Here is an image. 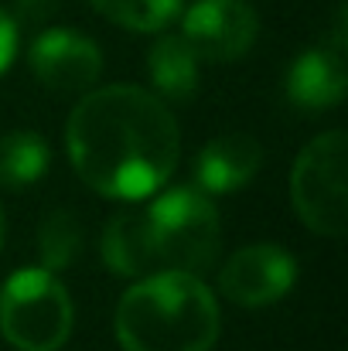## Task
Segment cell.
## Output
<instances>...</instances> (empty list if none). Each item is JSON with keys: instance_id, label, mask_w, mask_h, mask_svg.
<instances>
[{"instance_id": "4", "label": "cell", "mask_w": 348, "mask_h": 351, "mask_svg": "<svg viewBox=\"0 0 348 351\" xmlns=\"http://www.w3.org/2000/svg\"><path fill=\"white\" fill-rule=\"evenodd\" d=\"M76 324L62 280L41 266L17 269L0 287V335L17 351H58Z\"/></svg>"}, {"instance_id": "3", "label": "cell", "mask_w": 348, "mask_h": 351, "mask_svg": "<svg viewBox=\"0 0 348 351\" xmlns=\"http://www.w3.org/2000/svg\"><path fill=\"white\" fill-rule=\"evenodd\" d=\"M143 222H147L150 256L157 273L174 269V273L202 276L205 269L216 266L222 245V226L212 195H205L202 188L185 184L157 195L143 208Z\"/></svg>"}, {"instance_id": "10", "label": "cell", "mask_w": 348, "mask_h": 351, "mask_svg": "<svg viewBox=\"0 0 348 351\" xmlns=\"http://www.w3.org/2000/svg\"><path fill=\"white\" fill-rule=\"evenodd\" d=\"M348 72H345V51L328 48H308L301 51L283 79V93L297 110H332L345 99Z\"/></svg>"}, {"instance_id": "1", "label": "cell", "mask_w": 348, "mask_h": 351, "mask_svg": "<svg viewBox=\"0 0 348 351\" xmlns=\"http://www.w3.org/2000/svg\"><path fill=\"white\" fill-rule=\"evenodd\" d=\"M72 171L96 195L140 202L157 195L181 157L174 113L140 86L93 89L65 123Z\"/></svg>"}, {"instance_id": "17", "label": "cell", "mask_w": 348, "mask_h": 351, "mask_svg": "<svg viewBox=\"0 0 348 351\" xmlns=\"http://www.w3.org/2000/svg\"><path fill=\"white\" fill-rule=\"evenodd\" d=\"M58 10V0H17V21L21 24H41Z\"/></svg>"}, {"instance_id": "8", "label": "cell", "mask_w": 348, "mask_h": 351, "mask_svg": "<svg viewBox=\"0 0 348 351\" xmlns=\"http://www.w3.org/2000/svg\"><path fill=\"white\" fill-rule=\"evenodd\" d=\"M27 62L34 79L51 93H86L103 72V55L96 41L69 27L41 31L27 51Z\"/></svg>"}, {"instance_id": "13", "label": "cell", "mask_w": 348, "mask_h": 351, "mask_svg": "<svg viewBox=\"0 0 348 351\" xmlns=\"http://www.w3.org/2000/svg\"><path fill=\"white\" fill-rule=\"evenodd\" d=\"M51 164V150L34 130H10L0 136V188H31Z\"/></svg>"}, {"instance_id": "6", "label": "cell", "mask_w": 348, "mask_h": 351, "mask_svg": "<svg viewBox=\"0 0 348 351\" xmlns=\"http://www.w3.org/2000/svg\"><path fill=\"white\" fill-rule=\"evenodd\" d=\"M259 34V17L249 0H195L185 14L181 38L205 62L242 58Z\"/></svg>"}, {"instance_id": "14", "label": "cell", "mask_w": 348, "mask_h": 351, "mask_svg": "<svg viewBox=\"0 0 348 351\" xmlns=\"http://www.w3.org/2000/svg\"><path fill=\"white\" fill-rule=\"evenodd\" d=\"M82 252V226L72 212L58 208L51 215H45L41 229H38V256H41V269L58 273L69 269Z\"/></svg>"}, {"instance_id": "12", "label": "cell", "mask_w": 348, "mask_h": 351, "mask_svg": "<svg viewBox=\"0 0 348 351\" xmlns=\"http://www.w3.org/2000/svg\"><path fill=\"white\" fill-rule=\"evenodd\" d=\"M103 259L116 276L143 280V276L157 273L154 256H150L143 208L140 212H119V215L110 219V226L103 232Z\"/></svg>"}, {"instance_id": "16", "label": "cell", "mask_w": 348, "mask_h": 351, "mask_svg": "<svg viewBox=\"0 0 348 351\" xmlns=\"http://www.w3.org/2000/svg\"><path fill=\"white\" fill-rule=\"evenodd\" d=\"M14 55H17V21L7 10H0V75L10 69Z\"/></svg>"}, {"instance_id": "18", "label": "cell", "mask_w": 348, "mask_h": 351, "mask_svg": "<svg viewBox=\"0 0 348 351\" xmlns=\"http://www.w3.org/2000/svg\"><path fill=\"white\" fill-rule=\"evenodd\" d=\"M0 245H3V212H0Z\"/></svg>"}, {"instance_id": "2", "label": "cell", "mask_w": 348, "mask_h": 351, "mask_svg": "<svg viewBox=\"0 0 348 351\" xmlns=\"http://www.w3.org/2000/svg\"><path fill=\"white\" fill-rule=\"evenodd\" d=\"M123 351H212L219 341V300L195 273H150L116 307Z\"/></svg>"}, {"instance_id": "11", "label": "cell", "mask_w": 348, "mask_h": 351, "mask_svg": "<svg viewBox=\"0 0 348 351\" xmlns=\"http://www.w3.org/2000/svg\"><path fill=\"white\" fill-rule=\"evenodd\" d=\"M198 55L181 34H164L147 51V75L161 99L188 103L198 93Z\"/></svg>"}, {"instance_id": "15", "label": "cell", "mask_w": 348, "mask_h": 351, "mask_svg": "<svg viewBox=\"0 0 348 351\" xmlns=\"http://www.w3.org/2000/svg\"><path fill=\"white\" fill-rule=\"evenodd\" d=\"M89 3L119 27L150 34V31H161L174 21L181 14L185 0H89Z\"/></svg>"}, {"instance_id": "5", "label": "cell", "mask_w": 348, "mask_h": 351, "mask_svg": "<svg viewBox=\"0 0 348 351\" xmlns=\"http://www.w3.org/2000/svg\"><path fill=\"white\" fill-rule=\"evenodd\" d=\"M290 202L297 219L318 235L338 239L348 229V136L342 130L314 136L294 171Z\"/></svg>"}, {"instance_id": "7", "label": "cell", "mask_w": 348, "mask_h": 351, "mask_svg": "<svg viewBox=\"0 0 348 351\" xmlns=\"http://www.w3.org/2000/svg\"><path fill=\"white\" fill-rule=\"evenodd\" d=\"M297 280V259L270 242L246 245L232 252L226 266L219 269L222 297L239 307H266L277 304Z\"/></svg>"}, {"instance_id": "9", "label": "cell", "mask_w": 348, "mask_h": 351, "mask_svg": "<svg viewBox=\"0 0 348 351\" xmlns=\"http://www.w3.org/2000/svg\"><path fill=\"white\" fill-rule=\"evenodd\" d=\"M263 164V147L249 133H222L195 157V188L205 195H229L246 188Z\"/></svg>"}]
</instances>
